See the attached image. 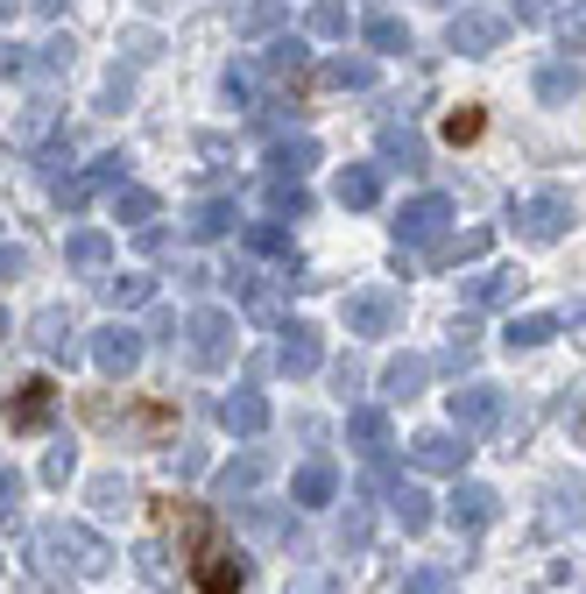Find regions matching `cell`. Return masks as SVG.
Here are the masks:
<instances>
[{
  "label": "cell",
  "mask_w": 586,
  "mask_h": 594,
  "mask_svg": "<svg viewBox=\"0 0 586 594\" xmlns=\"http://www.w3.org/2000/svg\"><path fill=\"white\" fill-rule=\"evenodd\" d=\"M43 411H50V382H22V396H14L8 418H14V425H36Z\"/></svg>",
  "instance_id": "7a4b0ae2"
},
{
  "label": "cell",
  "mask_w": 586,
  "mask_h": 594,
  "mask_svg": "<svg viewBox=\"0 0 586 594\" xmlns=\"http://www.w3.org/2000/svg\"><path fill=\"white\" fill-rule=\"evenodd\" d=\"M191 524V581H199L205 594H240V581H248V567H240V553L234 545H219V531H213V516H199V510H177Z\"/></svg>",
  "instance_id": "6da1fadb"
},
{
  "label": "cell",
  "mask_w": 586,
  "mask_h": 594,
  "mask_svg": "<svg viewBox=\"0 0 586 594\" xmlns=\"http://www.w3.org/2000/svg\"><path fill=\"white\" fill-rule=\"evenodd\" d=\"M474 128H480V114H453V121H445V135H453V142H467Z\"/></svg>",
  "instance_id": "3957f363"
}]
</instances>
